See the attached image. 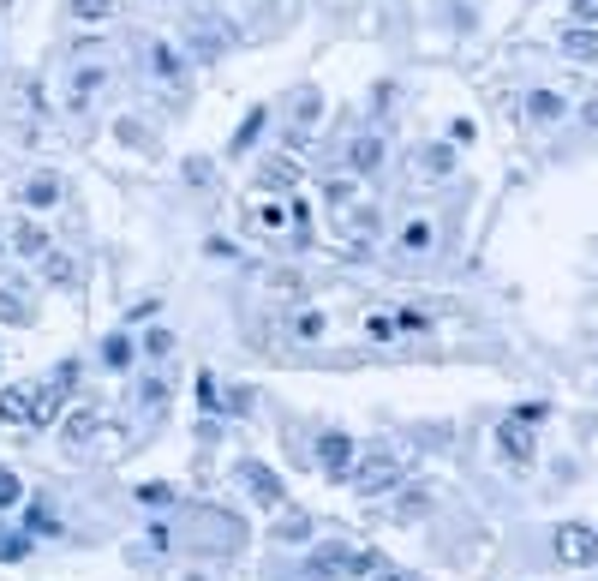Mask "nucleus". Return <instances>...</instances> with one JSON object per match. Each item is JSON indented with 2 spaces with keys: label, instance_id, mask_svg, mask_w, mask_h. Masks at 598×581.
I'll return each mask as SVG.
<instances>
[{
  "label": "nucleus",
  "instance_id": "obj_1",
  "mask_svg": "<svg viewBox=\"0 0 598 581\" xmlns=\"http://www.w3.org/2000/svg\"><path fill=\"white\" fill-rule=\"evenodd\" d=\"M305 569H312V576H359V581H371L377 569H384V557L377 552H347V546H317V552L305 557Z\"/></svg>",
  "mask_w": 598,
  "mask_h": 581
},
{
  "label": "nucleus",
  "instance_id": "obj_2",
  "mask_svg": "<svg viewBox=\"0 0 598 581\" xmlns=\"http://www.w3.org/2000/svg\"><path fill=\"white\" fill-rule=\"evenodd\" d=\"M240 539H245V527L234 516H222V509H198L192 516V546L198 552H234Z\"/></svg>",
  "mask_w": 598,
  "mask_h": 581
},
{
  "label": "nucleus",
  "instance_id": "obj_3",
  "mask_svg": "<svg viewBox=\"0 0 598 581\" xmlns=\"http://www.w3.org/2000/svg\"><path fill=\"white\" fill-rule=\"evenodd\" d=\"M347 480H354V492H359V497H384L389 486L401 480V462H395L389 450H377V456H365V462H359Z\"/></svg>",
  "mask_w": 598,
  "mask_h": 581
},
{
  "label": "nucleus",
  "instance_id": "obj_4",
  "mask_svg": "<svg viewBox=\"0 0 598 581\" xmlns=\"http://www.w3.org/2000/svg\"><path fill=\"white\" fill-rule=\"evenodd\" d=\"M556 557L574 564V569H593L598 564V534H593V527H581V522L556 527Z\"/></svg>",
  "mask_w": 598,
  "mask_h": 581
},
{
  "label": "nucleus",
  "instance_id": "obj_5",
  "mask_svg": "<svg viewBox=\"0 0 598 581\" xmlns=\"http://www.w3.org/2000/svg\"><path fill=\"white\" fill-rule=\"evenodd\" d=\"M317 462H324L329 480H347V474H354V437H347V432H324V437H317Z\"/></svg>",
  "mask_w": 598,
  "mask_h": 581
},
{
  "label": "nucleus",
  "instance_id": "obj_6",
  "mask_svg": "<svg viewBox=\"0 0 598 581\" xmlns=\"http://www.w3.org/2000/svg\"><path fill=\"white\" fill-rule=\"evenodd\" d=\"M240 480H245V492H252L257 504H282V497H287V492H282V480H275L264 462H240Z\"/></svg>",
  "mask_w": 598,
  "mask_h": 581
},
{
  "label": "nucleus",
  "instance_id": "obj_7",
  "mask_svg": "<svg viewBox=\"0 0 598 581\" xmlns=\"http://www.w3.org/2000/svg\"><path fill=\"white\" fill-rule=\"evenodd\" d=\"M497 444H503V456H509L514 467H527V462H533V426L503 420V426H497Z\"/></svg>",
  "mask_w": 598,
  "mask_h": 581
},
{
  "label": "nucleus",
  "instance_id": "obj_8",
  "mask_svg": "<svg viewBox=\"0 0 598 581\" xmlns=\"http://www.w3.org/2000/svg\"><path fill=\"white\" fill-rule=\"evenodd\" d=\"M0 420L6 426H36V390H0Z\"/></svg>",
  "mask_w": 598,
  "mask_h": 581
},
{
  "label": "nucleus",
  "instance_id": "obj_9",
  "mask_svg": "<svg viewBox=\"0 0 598 581\" xmlns=\"http://www.w3.org/2000/svg\"><path fill=\"white\" fill-rule=\"evenodd\" d=\"M347 162H354V175H377V162H384V138H377V132H359L354 150H347Z\"/></svg>",
  "mask_w": 598,
  "mask_h": 581
},
{
  "label": "nucleus",
  "instance_id": "obj_10",
  "mask_svg": "<svg viewBox=\"0 0 598 581\" xmlns=\"http://www.w3.org/2000/svg\"><path fill=\"white\" fill-rule=\"evenodd\" d=\"M563 55H569V60H598V30L593 25L563 30Z\"/></svg>",
  "mask_w": 598,
  "mask_h": 581
},
{
  "label": "nucleus",
  "instance_id": "obj_11",
  "mask_svg": "<svg viewBox=\"0 0 598 581\" xmlns=\"http://www.w3.org/2000/svg\"><path fill=\"white\" fill-rule=\"evenodd\" d=\"M419 175L449 180V175H455V150H449V145H425V150H419Z\"/></svg>",
  "mask_w": 598,
  "mask_h": 581
},
{
  "label": "nucleus",
  "instance_id": "obj_12",
  "mask_svg": "<svg viewBox=\"0 0 598 581\" xmlns=\"http://www.w3.org/2000/svg\"><path fill=\"white\" fill-rule=\"evenodd\" d=\"M275 539H287V546H305V539H312V516H305V509H287L282 522H275Z\"/></svg>",
  "mask_w": 598,
  "mask_h": 581
},
{
  "label": "nucleus",
  "instance_id": "obj_13",
  "mask_svg": "<svg viewBox=\"0 0 598 581\" xmlns=\"http://www.w3.org/2000/svg\"><path fill=\"white\" fill-rule=\"evenodd\" d=\"M527 115L533 120H563V115H569V102L556 96V90H533V96H527Z\"/></svg>",
  "mask_w": 598,
  "mask_h": 581
},
{
  "label": "nucleus",
  "instance_id": "obj_14",
  "mask_svg": "<svg viewBox=\"0 0 598 581\" xmlns=\"http://www.w3.org/2000/svg\"><path fill=\"white\" fill-rule=\"evenodd\" d=\"M13 246H18V258H43V252H48V234L36 228V222H18Z\"/></svg>",
  "mask_w": 598,
  "mask_h": 581
},
{
  "label": "nucleus",
  "instance_id": "obj_15",
  "mask_svg": "<svg viewBox=\"0 0 598 581\" xmlns=\"http://www.w3.org/2000/svg\"><path fill=\"white\" fill-rule=\"evenodd\" d=\"M132 354H138V348H132V336H126V330L102 342V366H115V372H126V366H132Z\"/></svg>",
  "mask_w": 598,
  "mask_h": 581
},
{
  "label": "nucleus",
  "instance_id": "obj_16",
  "mask_svg": "<svg viewBox=\"0 0 598 581\" xmlns=\"http://www.w3.org/2000/svg\"><path fill=\"white\" fill-rule=\"evenodd\" d=\"M55 198H60V180H55V175H36V180L25 186V204H30V210H48Z\"/></svg>",
  "mask_w": 598,
  "mask_h": 581
},
{
  "label": "nucleus",
  "instance_id": "obj_17",
  "mask_svg": "<svg viewBox=\"0 0 598 581\" xmlns=\"http://www.w3.org/2000/svg\"><path fill=\"white\" fill-rule=\"evenodd\" d=\"M102 85H108V73H102V66H85V73L72 78V102H78V108H85V102H90V96H96V90H102Z\"/></svg>",
  "mask_w": 598,
  "mask_h": 581
},
{
  "label": "nucleus",
  "instance_id": "obj_18",
  "mask_svg": "<svg viewBox=\"0 0 598 581\" xmlns=\"http://www.w3.org/2000/svg\"><path fill=\"white\" fill-rule=\"evenodd\" d=\"M431 240H437V234H431L425 216H414L407 228H401V246H407V252H431Z\"/></svg>",
  "mask_w": 598,
  "mask_h": 581
},
{
  "label": "nucleus",
  "instance_id": "obj_19",
  "mask_svg": "<svg viewBox=\"0 0 598 581\" xmlns=\"http://www.w3.org/2000/svg\"><path fill=\"white\" fill-rule=\"evenodd\" d=\"M294 180H299V175H294V162H287V156H275L270 168H264V186H270V192H287Z\"/></svg>",
  "mask_w": 598,
  "mask_h": 581
},
{
  "label": "nucleus",
  "instance_id": "obj_20",
  "mask_svg": "<svg viewBox=\"0 0 598 581\" xmlns=\"http://www.w3.org/2000/svg\"><path fill=\"white\" fill-rule=\"evenodd\" d=\"M90 432H96V414H90V407H78V414H66V444H85Z\"/></svg>",
  "mask_w": 598,
  "mask_h": 581
},
{
  "label": "nucleus",
  "instance_id": "obj_21",
  "mask_svg": "<svg viewBox=\"0 0 598 581\" xmlns=\"http://www.w3.org/2000/svg\"><path fill=\"white\" fill-rule=\"evenodd\" d=\"M0 324H30V306L13 288H0Z\"/></svg>",
  "mask_w": 598,
  "mask_h": 581
},
{
  "label": "nucleus",
  "instance_id": "obj_22",
  "mask_svg": "<svg viewBox=\"0 0 598 581\" xmlns=\"http://www.w3.org/2000/svg\"><path fill=\"white\" fill-rule=\"evenodd\" d=\"M150 66H156V73H162V78H180V66H185V60H180V55H174V48H168V43H156V48H150Z\"/></svg>",
  "mask_w": 598,
  "mask_h": 581
},
{
  "label": "nucleus",
  "instance_id": "obj_23",
  "mask_svg": "<svg viewBox=\"0 0 598 581\" xmlns=\"http://www.w3.org/2000/svg\"><path fill=\"white\" fill-rule=\"evenodd\" d=\"M264 120H270V115H264V108H252V115H245V126L234 132V150H252V145H257V132H264Z\"/></svg>",
  "mask_w": 598,
  "mask_h": 581
},
{
  "label": "nucleus",
  "instance_id": "obj_24",
  "mask_svg": "<svg viewBox=\"0 0 598 581\" xmlns=\"http://www.w3.org/2000/svg\"><path fill=\"white\" fill-rule=\"evenodd\" d=\"M294 336H299V342H317V336H324V312H299Z\"/></svg>",
  "mask_w": 598,
  "mask_h": 581
},
{
  "label": "nucleus",
  "instance_id": "obj_25",
  "mask_svg": "<svg viewBox=\"0 0 598 581\" xmlns=\"http://www.w3.org/2000/svg\"><path fill=\"white\" fill-rule=\"evenodd\" d=\"M72 13L85 18V25H96V18H108V13H115V0H72Z\"/></svg>",
  "mask_w": 598,
  "mask_h": 581
},
{
  "label": "nucleus",
  "instance_id": "obj_26",
  "mask_svg": "<svg viewBox=\"0 0 598 581\" xmlns=\"http://www.w3.org/2000/svg\"><path fill=\"white\" fill-rule=\"evenodd\" d=\"M18 497H25V486H18V474H13V467H0V509H13Z\"/></svg>",
  "mask_w": 598,
  "mask_h": 581
},
{
  "label": "nucleus",
  "instance_id": "obj_27",
  "mask_svg": "<svg viewBox=\"0 0 598 581\" xmlns=\"http://www.w3.org/2000/svg\"><path fill=\"white\" fill-rule=\"evenodd\" d=\"M25 552H30V539H25V534H0V564H18Z\"/></svg>",
  "mask_w": 598,
  "mask_h": 581
},
{
  "label": "nucleus",
  "instance_id": "obj_28",
  "mask_svg": "<svg viewBox=\"0 0 598 581\" xmlns=\"http://www.w3.org/2000/svg\"><path fill=\"white\" fill-rule=\"evenodd\" d=\"M168 348H174L168 330H150V336H144V354H150V360H168Z\"/></svg>",
  "mask_w": 598,
  "mask_h": 581
},
{
  "label": "nucleus",
  "instance_id": "obj_29",
  "mask_svg": "<svg viewBox=\"0 0 598 581\" xmlns=\"http://www.w3.org/2000/svg\"><path fill=\"white\" fill-rule=\"evenodd\" d=\"M138 504H150V509H168V504H174V492H168V486H144V492H138Z\"/></svg>",
  "mask_w": 598,
  "mask_h": 581
},
{
  "label": "nucleus",
  "instance_id": "obj_30",
  "mask_svg": "<svg viewBox=\"0 0 598 581\" xmlns=\"http://www.w3.org/2000/svg\"><path fill=\"white\" fill-rule=\"evenodd\" d=\"M25 522H30V534H55V527H60V522H55V516H48V509H43V504H36V509H30V516H25Z\"/></svg>",
  "mask_w": 598,
  "mask_h": 581
},
{
  "label": "nucleus",
  "instance_id": "obj_31",
  "mask_svg": "<svg viewBox=\"0 0 598 581\" xmlns=\"http://www.w3.org/2000/svg\"><path fill=\"white\" fill-rule=\"evenodd\" d=\"M257 222H264V228H287V204H264Z\"/></svg>",
  "mask_w": 598,
  "mask_h": 581
},
{
  "label": "nucleus",
  "instance_id": "obj_32",
  "mask_svg": "<svg viewBox=\"0 0 598 581\" xmlns=\"http://www.w3.org/2000/svg\"><path fill=\"white\" fill-rule=\"evenodd\" d=\"M43 258H48V282H72V264L60 252H43Z\"/></svg>",
  "mask_w": 598,
  "mask_h": 581
},
{
  "label": "nucleus",
  "instance_id": "obj_33",
  "mask_svg": "<svg viewBox=\"0 0 598 581\" xmlns=\"http://www.w3.org/2000/svg\"><path fill=\"white\" fill-rule=\"evenodd\" d=\"M347 228H354V234H377V210H354V216H347Z\"/></svg>",
  "mask_w": 598,
  "mask_h": 581
},
{
  "label": "nucleus",
  "instance_id": "obj_34",
  "mask_svg": "<svg viewBox=\"0 0 598 581\" xmlns=\"http://www.w3.org/2000/svg\"><path fill=\"white\" fill-rule=\"evenodd\" d=\"M365 336L371 342H389V336H395V318H365Z\"/></svg>",
  "mask_w": 598,
  "mask_h": 581
},
{
  "label": "nucleus",
  "instance_id": "obj_35",
  "mask_svg": "<svg viewBox=\"0 0 598 581\" xmlns=\"http://www.w3.org/2000/svg\"><path fill=\"white\" fill-rule=\"evenodd\" d=\"M473 132H479L473 120H449V145H473Z\"/></svg>",
  "mask_w": 598,
  "mask_h": 581
},
{
  "label": "nucleus",
  "instance_id": "obj_36",
  "mask_svg": "<svg viewBox=\"0 0 598 581\" xmlns=\"http://www.w3.org/2000/svg\"><path fill=\"white\" fill-rule=\"evenodd\" d=\"M395 330H425V312H419V306H407V312L395 318Z\"/></svg>",
  "mask_w": 598,
  "mask_h": 581
},
{
  "label": "nucleus",
  "instance_id": "obj_37",
  "mask_svg": "<svg viewBox=\"0 0 598 581\" xmlns=\"http://www.w3.org/2000/svg\"><path fill=\"white\" fill-rule=\"evenodd\" d=\"M574 25H598V0H574Z\"/></svg>",
  "mask_w": 598,
  "mask_h": 581
},
{
  "label": "nucleus",
  "instance_id": "obj_38",
  "mask_svg": "<svg viewBox=\"0 0 598 581\" xmlns=\"http://www.w3.org/2000/svg\"><path fill=\"white\" fill-rule=\"evenodd\" d=\"M324 192H329V204H347V198H354V180H329Z\"/></svg>",
  "mask_w": 598,
  "mask_h": 581
},
{
  "label": "nucleus",
  "instance_id": "obj_39",
  "mask_svg": "<svg viewBox=\"0 0 598 581\" xmlns=\"http://www.w3.org/2000/svg\"><path fill=\"white\" fill-rule=\"evenodd\" d=\"M509 420H521V426H539V420H544V402H527L521 414H509Z\"/></svg>",
  "mask_w": 598,
  "mask_h": 581
},
{
  "label": "nucleus",
  "instance_id": "obj_40",
  "mask_svg": "<svg viewBox=\"0 0 598 581\" xmlns=\"http://www.w3.org/2000/svg\"><path fill=\"white\" fill-rule=\"evenodd\" d=\"M371 581H414V576H395V569H377V576Z\"/></svg>",
  "mask_w": 598,
  "mask_h": 581
},
{
  "label": "nucleus",
  "instance_id": "obj_41",
  "mask_svg": "<svg viewBox=\"0 0 598 581\" xmlns=\"http://www.w3.org/2000/svg\"><path fill=\"white\" fill-rule=\"evenodd\" d=\"M586 126H593V132H598V102H586Z\"/></svg>",
  "mask_w": 598,
  "mask_h": 581
},
{
  "label": "nucleus",
  "instance_id": "obj_42",
  "mask_svg": "<svg viewBox=\"0 0 598 581\" xmlns=\"http://www.w3.org/2000/svg\"><path fill=\"white\" fill-rule=\"evenodd\" d=\"M185 581H210V576H185Z\"/></svg>",
  "mask_w": 598,
  "mask_h": 581
}]
</instances>
